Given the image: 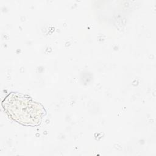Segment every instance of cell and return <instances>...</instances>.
<instances>
[{
  "label": "cell",
  "instance_id": "obj_1",
  "mask_svg": "<svg viewBox=\"0 0 156 156\" xmlns=\"http://www.w3.org/2000/svg\"><path fill=\"white\" fill-rule=\"evenodd\" d=\"M2 105L10 118L26 125L38 124L44 114V110L40 104L29 97L18 93L7 96Z\"/></svg>",
  "mask_w": 156,
  "mask_h": 156
}]
</instances>
